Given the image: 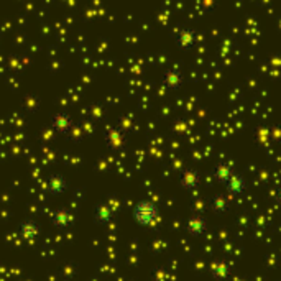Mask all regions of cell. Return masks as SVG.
I'll list each match as a JSON object with an SVG mask.
<instances>
[{"instance_id":"7","label":"cell","mask_w":281,"mask_h":281,"mask_svg":"<svg viewBox=\"0 0 281 281\" xmlns=\"http://www.w3.org/2000/svg\"><path fill=\"white\" fill-rule=\"evenodd\" d=\"M187 232L192 234V235H199V234H202L204 230H205V219L202 217H191L189 221H187Z\"/></svg>"},{"instance_id":"5","label":"cell","mask_w":281,"mask_h":281,"mask_svg":"<svg viewBox=\"0 0 281 281\" xmlns=\"http://www.w3.org/2000/svg\"><path fill=\"white\" fill-rule=\"evenodd\" d=\"M71 117L67 115V114H58V115H54L53 117V120H51V125L56 128V130H59V132L62 133H66L67 130L71 128Z\"/></svg>"},{"instance_id":"14","label":"cell","mask_w":281,"mask_h":281,"mask_svg":"<svg viewBox=\"0 0 281 281\" xmlns=\"http://www.w3.org/2000/svg\"><path fill=\"white\" fill-rule=\"evenodd\" d=\"M222 197H224V196H217V197L214 199V202H212V204H214L216 209H224V207H226L227 199H222Z\"/></svg>"},{"instance_id":"8","label":"cell","mask_w":281,"mask_h":281,"mask_svg":"<svg viewBox=\"0 0 281 281\" xmlns=\"http://www.w3.org/2000/svg\"><path fill=\"white\" fill-rule=\"evenodd\" d=\"M181 81H183V76H181V73L178 69H170L165 74V79L163 83L166 87H170V89H174V87H178L181 84Z\"/></svg>"},{"instance_id":"6","label":"cell","mask_w":281,"mask_h":281,"mask_svg":"<svg viewBox=\"0 0 281 281\" xmlns=\"http://www.w3.org/2000/svg\"><path fill=\"white\" fill-rule=\"evenodd\" d=\"M235 171H234V168H232V165H229V163H219L216 168H214V176L221 181V183H226V181L232 176Z\"/></svg>"},{"instance_id":"13","label":"cell","mask_w":281,"mask_h":281,"mask_svg":"<svg viewBox=\"0 0 281 281\" xmlns=\"http://www.w3.org/2000/svg\"><path fill=\"white\" fill-rule=\"evenodd\" d=\"M212 271H214L216 278L224 279V278H227V274H229V265L224 263V261H217V263L212 265Z\"/></svg>"},{"instance_id":"1","label":"cell","mask_w":281,"mask_h":281,"mask_svg":"<svg viewBox=\"0 0 281 281\" xmlns=\"http://www.w3.org/2000/svg\"><path fill=\"white\" fill-rule=\"evenodd\" d=\"M133 219L140 226H153L160 219V207L150 199H140L133 207Z\"/></svg>"},{"instance_id":"10","label":"cell","mask_w":281,"mask_h":281,"mask_svg":"<svg viewBox=\"0 0 281 281\" xmlns=\"http://www.w3.org/2000/svg\"><path fill=\"white\" fill-rule=\"evenodd\" d=\"M192 40H194V31L189 30V28H183L178 31V43L183 46L191 45Z\"/></svg>"},{"instance_id":"3","label":"cell","mask_w":281,"mask_h":281,"mask_svg":"<svg viewBox=\"0 0 281 281\" xmlns=\"http://www.w3.org/2000/svg\"><path fill=\"white\" fill-rule=\"evenodd\" d=\"M46 189L51 194H61L66 189V179L61 174H51L49 179L46 181Z\"/></svg>"},{"instance_id":"12","label":"cell","mask_w":281,"mask_h":281,"mask_svg":"<svg viewBox=\"0 0 281 281\" xmlns=\"http://www.w3.org/2000/svg\"><path fill=\"white\" fill-rule=\"evenodd\" d=\"M197 173L196 171H192V170H186L181 173V183H183L186 187H189V186H196L197 183Z\"/></svg>"},{"instance_id":"11","label":"cell","mask_w":281,"mask_h":281,"mask_svg":"<svg viewBox=\"0 0 281 281\" xmlns=\"http://www.w3.org/2000/svg\"><path fill=\"white\" fill-rule=\"evenodd\" d=\"M51 219H53V222L56 224V226H61V227H64L67 226V222H69V219L71 216L67 214L66 210H54L53 214H51Z\"/></svg>"},{"instance_id":"9","label":"cell","mask_w":281,"mask_h":281,"mask_svg":"<svg viewBox=\"0 0 281 281\" xmlns=\"http://www.w3.org/2000/svg\"><path fill=\"white\" fill-rule=\"evenodd\" d=\"M112 216H114V210H112L110 205H99L96 207V219L99 222H109Z\"/></svg>"},{"instance_id":"4","label":"cell","mask_w":281,"mask_h":281,"mask_svg":"<svg viewBox=\"0 0 281 281\" xmlns=\"http://www.w3.org/2000/svg\"><path fill=\"white\" fill-rule=\"evenodd\" d=\"M18 232H20V235L23 237V239L30 240V239H35V237L38 235L40 227L35 221H25V222L20 224V227H18Z\"/></svg>"},{"instance_id":"2","label":"cell","mask_w":281,"mask_h":281,"mask_svg":"<svg viewBox=\"0 0 281 281\" xmlns=\"http://www.w3.org/2000/svg\"><path fill=\"white\" fill-rule=\"evenodd\" d=\"M224 184H226L227 191H229V194H232V196H239V194H242L243 191H245V187H247V181H245V178L242 176V174L234 173L232 176H230Z\"/></svg>"}]
</instances>
